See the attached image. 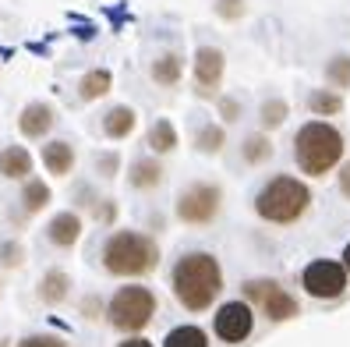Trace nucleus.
<instances>
[{"label":"nucleus","mask_w":350,"mask_h":347,"mask_svg":"<svg viewBox=\"0 0 350 347\" xmlns=\"http://www.w3.org/2000/svg\"><path fill=\"white\" fill-rule=\"evenodd\" d=\"M0 347H4V344H0Z\"/></svg>","instance_id":"36"},{"label":"nucleus","mask_w":350,"mask_h":347,"mask_svg":"<svg viewBox=\"0 0 350 347\" xmlns=\"http://www.w3.org/2000/svg\"><path fill=\"white\" fill-rule=\"evenodd\" d=\"M219 287H223V273H219V262L213 255L191 252V255H184L177 262V270H174V294H177V301L188 312L209 309V305L216 301V294H219Z\"/></svg>","instance_id":"1"},{"label":"nucleus","mask_w":350,"mask_h":347,"mask_svg":"<svg viewBox=\"0 0 350 347\" xmlns=\"http://www.w3.org/2000/svg\"><path fill=\"white\" fill-rule=\"evenodd\" d=\"M110 86H113V75L107 68H96V71H89L85 78L78 81V96L81 99H99V96L110 92Z\"/></svg>","instance_id":"17"},{"label":"nucleus","mask_w":350,"mask_h":347,"mask_svg":"<svg viewBox=\"0 0 350 347\" xmlns=\"http://www.w3.org/2000/svg\"><path fill=\"white\" fill-rule=\"evenodd\" d=\"M343 270L350 273V244H347V248H343Z\"/></svg>","instance_id":"35"},{"label":"nucleus","mask_w":350,"mask_h":347,"mask_svg":"<svg viewBox=\"0 0 350 347\" xmlns=\"http://www.w3.org/2000/svg\"><path fill=\"white\" fill-rule=\"evenodd\" d=\"M103 131H107L110 138H128L135 131V110L131 107H113L107 110V117H103Z\"/></svg>","instance_id":"16"},{"label":"nucleus","mask_w":350,"mask_h":347,"mask_svg":"<svg viewBox=\"0 0 350 347\" xmlns=\"http://www.w3.org/2000/svg\"><path fill=\"white\" fill-rule=\"evenodd\" d=\"M301 283H304V291L312 298L329 301V298H340L347 291V270L340 266V262H333V259H319V262H312V266L301 273Z\"/></svg>","instance_id":"7"},{"label":"nucleus","mask_w":350,"mask_h":347,"mask_svg":"<svg viewBox=\"0 0 350 347\" xmlns=\"http://www.w3.org/2000/svg\"><path fill=\"white\" fill-rule=\"evenodd\" d=\"M343 156V135L333 128V125H325V120H312V125H304L294 138V159H297V167L304 174H325V170H333L336 163Z\"/></svg>","instance_id":"2"},{"label":"nucleus","mask_w":350,"mask_h":347,"mask_svg":"<svg viewBox=\"0 0 350 347\" xmlns=\"http://www.w3.org/2000/svg\"><path fill=\"white\" fill-rule=\"evenodd\" d=\"M68 287H71L68 273L50 270V273L43 277V283H39V298H43L46 305H57V301H64V298H68Z\"/></svg>","instance_id":"18"},{"label":"nucleus","mask_w":350,"mask_h":347,"mask_svg":"<svg viewBox=\"0 0 350 347\" xmlns=\"http://www.w3.org/2000/svg\"><path fill=\"white\" fill-rule=\"evenodd\" d=\"M78 234H81V220L75 213H57L50 220V227H46V237L57 244V248H71V244L78 241Z\"/></svg>","instance_id":"12"},{"label":"nucleus","mask_w":350,"mask_h":347,"mask_svg":"<svg viewBox=\"0 0 350 347\" xmlns=\"http://www.w3.org/2000/svg\"><path fill=\"white\" fill-rule=\"evenodd\" d=\"M0 174L4 177H29L32 174V156H29V149H22V146H11V149H4L0 153Z\"/></svg>","instance_id":"14"},{"label":"nucleus","mask_w":350,"mask_h":347,"mask_svg":"<svg viewBox=\"0 0 350 347\" xmlns=\"http://www.w3.org/2000/svg\"><path fill=\"white\" fill-rule=\"evenodd\" d=\"M43 163H46V170L57 174V177H64L71 167H75V153L68 142H50V146L43 149Z\"/></svg>","instance_id":"15"},{"label":"nucleus","mask_w":350,"mask_h":347,"mask_svg":"<svg viewBox=\"0 0 350 347\" xmlns=\"http://www.w3.org/2000/svg\"><path fill=\"white\" fill-rule=\"evenodd\" d=\"M159 181H163V167L156 159H138L131 167V185L135 188H156Z\"/></svg>","instance_id":"19"},{"label":"nucleus","mask_w":350,"mask_h":347,"mask_svg":"<svg viewBox=\"0 0 350 347\" xmlns=\"http://www.w3.org/2000/svg\"><path fill=\"white\" fill-rule=\"evenodd\" d=\"M149 146H152V153H170V149H177V128L170 125V120H156L152 131H149Z\"/></svg>","instance_id":"20"},{"label":"nucleus","mask_w":350,"mask_h":347,"mask_svg":"<svg viewBox=\"0 0 350 347\" xmlns=\"http://www.w3.org/2000/svg\"><path fill=\"white\" fill-rule=\"evenodd\" d=\"M99 170H103V174H113V170H117V153H113V156H103V159H99Z\"/></svg>","instance_id":"32"},{"label":"nucleus","mask_w":350,"mask_h":347,"mask_svg":"<svg viewBox=\"0 0 350 347\" xmlns=\"http://www.w3.org/2000/svg\"><path fill=\"white\" fill-rule=\"evenodd\" d=\"M286 120V103L283 99H265L262 103V125L265 128H280Z\"/></svg>","instance_id":"26"},{"label":"nucleus","mask_w":350,"mask_h":347,"mask_svg":"<svg viewBox=\"0 0 350 347\" xmlns=\"http://www.w3.org/2000/svg\"><path fill=\"white\" fill-rule=\"evenodd\" d=\"M252 326H255V316H252V309L244 301H230V305H223V309L216 312V337L226 340V344L248 340Z\"/></svg>","instance_id":"9"},{"label":"nucleus","mask_w":350,"mask_h":347,"mask_svg":"<svg viewBox=\"0 0 350 347\" xmlns=\"http://www.w3.org/2000/svg\"><path fill=\"white\" fill-rule=\"evenodd\" d=\"M152 316H156V298L146 287H124V291H117L113 301L107 305V319L124 333L142 330Z\"/></svg>","instance_id":"5"},{"label":"nucleus","mask_w":350,"mask_h":347,"mask_svg":"<svg viewBox=\"0 0 350 347\" xmlns=\"http://www.w3.org/2000/svg\"><path fill=\"white\" fill-rule=\"evenodd\" d=\"M195 146H198L202 153H216V149L223 146V128H216V125H205V128L195 135Z\"/></svg>","instance_id":"27"},{"label":"nucleus","mask_w":350,"mask_h":347,"mask_svg":"<svg viewBox=\"0 0 350 347\" xmlns=\"http://www.w3.org/2000/svg\"><path fill=\"white\" fill-rule=\"evenodd\" d=\"M216 14L226 18V22H237L244 14V0H216Z\"/></svg>","instance_id":"28"},{"label":"nucleus","mask_w":350,"mask_h":347,"mask_svg":"<svg viewBox=\"0 0 350 347\" xmlns=\"http://www.w3.org/2000/svg\"><path fill=\"white\" fill-rule=\"evenodd\" d=\"M18 347H68V344L57 340V337H29L25 344H18Z\"/></svg>","instance_id":"29"},{"label":"nucleus","mask_w":350,"mask_h":347,"mask_svg":"<svg viewBox=\"0 0 350 347\" xmlns=\"http://www.w3.org/2000/svg\"><path fill=\"white\" fill-rule=\"evenodd\" d=\"M325 78L333 81L336 89H347L350 86V57H333V60H329Z\"/></svg>","instance_id":"25"},{"label":"nucleus","mask_w":350,"mask_h":347,"mask_svg":"<svg viewBox=\"0 0 350 347\" xmlns=\"http://www.w3.org/2000/svg\"><path fill=\"white\" fill-rule=\"evenodd\" d=\"M0 255H4L8 266H18V262H22V248H18V244H4V248H0Z\"/></svg>","instance_id":"30"},{"label":"nucleus","mask_w":350,"mask_h":347,"mask_svg":"<svg viewBox=\"0 0 350 347\" xmlns=\"http://www.w3.org/2000/svg\"><path fill=\"white\" fill-rule=\"evenodd\" d=\"M269 156H273V146H269L265 135H248L244 138V159L248 163H265Z\"/></svg>","instance_id":"23"},{"label":"nucleus","mask_w":350,"mask_h":347,"mask_svg":"<svg viewBox=\"0 0 350 347\" xmlns=\"http://www.w3.org/2000/svg\"><path fill=\"white\" fill-rule=\"evenodd\" d=\"M219 213V188L216 185H191L177 198V216L184 223H209Z\"/></svg>","instance_id":"8"},{"label":"nucleus","mask_w":350,"mask_h":347,"mask_svg":"<svg viewBox=\"0 0 350 347\" xmlns=\"http://www.w3.org/2000/svg\"><path fill=\"white\" fill-rule=\"evenodd\" d=\"M53 120H57V114H53L50 103H29L22 110V117H18V128H22L25 138H39L53 128Z\"/></svg>","instance_id":"11"},{"label":"nucleus","mask_w":350,"mask_h":347,"mask_svg":"<svg viewBox=\"0 0 350 347\" xmlns=\"http://www.w3.org/2000/svg\"><path fill=\"white\" fill-rule=\"evenodd\" d=\"M22 202H25V209L29 213H39L50 202V188L43 185V181H36V177H29V185H25V192H22Z\"/></svg>","instance_id":"22"},{"label":"nucleus","mask_w":350,"mask_h":347,"mask_svg":"<svg viewBox=\"0 0 350 347\" xmlns=\"http://www.w3.org/2000/svg\"><path fill=\"white\" fill-rule=\"evenodd\" d=\"M180 71H184L180 53H159V57L152 60V81H156V86H167V89L177 86Z\"/></svg>","instance_id":"13"},{"label":"nucleus","mask_w":350,"mask_h":347,"mask_svg":"<svg viewBox=\"0 0 350 347\" xmlns=\"http://www.w3.org/2000/svg\"><path fill=\"white\" fill-rule=\"evenodd\" d=\"M156 244L135 231H120L103 244V266L113 277H142L156 266Z\"/></svg>","instance_id":"4"},{"label":"nucleus","mask_w":350,"mask_h":347,"mask_svg":"<svg viewBox=\"0 0 350 347\" xmlns=\"http://www.w3.org/2000/svg\"><path fill=\"white\" fill-rule=\"evenodd\" d=\"M120 347H152V344H149V340H138V337H135V340H124Z\"/></svg>","instance_id":"34"},{"label":"nucleus","mask_w":350,"mask_h":347,"mask_svg":"<svg viewBox=\"0 0 350 347\" xmlns=\"http://www.w3.org/2000/svg\"><path fill=\"white\" fill-rule=\"evenodd\" d=\"M244 294H248V301H255L273 322H283V319L297 316V301L273 280H248L244 283Z\"/></svg>","instance_id":"6"},{"label":"nucleus","mask_w":350,"mask_h":347,"mask_svg":"<svg viewBox=\"0 0 350 347\" xmlns=\"http://www.w3.org/2000/svg\"><path fill=\"white\" fill-rule=\"evenodd\" d=\"M219 114H223L226 120H237V114H241L237 99H219Z\"/></svg>","instance_id":"31"},{"label":"nucleus","mask_w":350,"mask_h":347,"mask_svg":"<svg viewBox=\"0 0 350 347\" xmlns=\"http://www.w3.org/2000/svg\"><path fill=\"white\" fill-rule=\"evenodd\" d=\"M312 206V192L297 177H273L255 198V209L269 223H294Z\"/></svg>","instance_id":"3"},{"label":"nucleus","mask_w":350,"mask_h":347,"mask_svg":"<svg viewBox=\"0 0 350 347\" xmlns=\"http://www.w3.org/2000/svg\"><path fill=\"white\" fill-rule=\"evenodd\" d=\"M163 347H209V344H205V333L198 326H177V330L167 333V344Z\"/></svg>","instance_id":"21"},{"label":"nucleus","mask_w":350,"mask_h":347,"mask_svg":"<svg viewBox=\"0 0 350 347\" xmlns=\"http://www.w3.org/2000/svg\"><path fill=\"white\" fill-rule=\"evenodd\" d=\"M308 107H312L315 114H340L343 110V99L336 92H312V99H308Z\"/></svg>","instance_id":"24"},{"label":"nucleus","mask_w":350,"mask_h":347,"mask_svg":"<svg viewBox=\"0 0 350 347\" xmlns=\"http://www.w3.org/2000/svg\"><path fill=\"white\" fill-rule=\"evenodd\" d=\"M223 68H226L223 50L198 47V53H195V89L202 96H213L219 89V81H223Z\"/></svg>","instance_id":"10"},{"label":"nucleus","mask_w":350,"mask_h":347,"mask_svg":"<svg viewBox=\"0 0 350 347\" xmlns=\"http://www.w3.org/2000/svg\"><path fill=\"white\" fill-rule=\"evenodd\" d=\"M340 188H343V195L350 198V163H347V167L340 170Z\"/></svg>","instance_id":"33"}]
</instances>
